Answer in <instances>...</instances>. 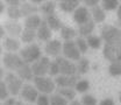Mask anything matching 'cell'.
I'll use <instances>...</instances> for the list:
<instances>
[{
	"instance_id": "obj_35",
	"label": "cell",
	"mask_w": 121,
	"mask_h": 105,
	"mask_svg": "<svg viewBox=\"0 0 121 105\" xmlns=\"http://www.w3.org/2000/svg\"><path fill=\"white\" fill-rule=\"evenodd\" d=\"M80 103L83 105H97L98 104L95 97H93L92 95H84Z\"/></svg>"
},
{
	"instance_id": "obj_9",
	"label": "cell",
	"mask_w": 121,
	"mask_h": 105,
	"mask_svg": "<svg viewBox=\"0 0 121 105\" xmlns=\"http://www.w3.org/2000/svg\"><path fill=\"white\" fill-rule=\"evenodd\" d=\"M20 95H21V98L23 100H26L27 103H30V104L35 103L37 100V98H39V91H37V89L35 87L30 85V84H23Z\"/></svg>"
},
{
	"instance_id": "obj_39",
	"label": "cell",
	"mask_w": 121,
	"mask_h": 105,
	"mask_svg": "<svg viewBox=\"0 0 121 105\" xmlns=\"http://www.w3.org/2000/svg\"><path fill=\"white\" fill-rule=\"evenodd\" d=\"M23 1H20V0H6L5 4H7L8 6H16V7H20L22 5Z\"/></svg>"
},
{
	"instance_id": "obj_21",
	"label": "cell",
	"mask_w": 121,
	"mask_h": 105,
	"mask_svg": "<svg viewBox=\"0 0 121 105\" xmlns=\"http://www.w3.org/2000/svg\"><path fill=\"white\" fill-rule=\"evenodd\" d=\"M91 15H92V18H93V21L94 22H104L106 19V13L105 11L100 7V6H95V7H93L92 8V11H91Z\"/></svg>"
},
{
	"instance_id": "obj_5",
	"label": "cell",
	"mask_w": 121,
	"mask_h": 105,
	"mask_svg": "<svg viewBox=\"0 0 121 105\" xmlns=\"http://www.w3.org/2000/svg\"><path fill=\"white\" fill-rule=\"evenodd\" d=\"M2 63H4L5 68H7L9 70H15V71H17L21 67H23L26 64L23 60L21 59V56L15 53H6L2 57Z\"/></svg>"
},
{
	"instance_id": "obj_32",
	"label": "cell",
	"mask_w": 121,
	"mask_h": 105,
	"mask_svg": "<svg viewBox=\"0 0 121 105\" xmlns=\"http://www.w3.org/2000/svg\"><path fill=\"white\" fill-rule=\"evenodd\" d=\"M108 73L111 76H120L121 75V62H113L108 67Z\"/></svg>"
},
{
	"instance_id": "obj_7",
	"label": "cell",
	"mask_w": 121,
	"mask_h": 105,
	"mask_svg": "<svg viewBox=\"0 0 121 105\" xmlns=\"http://www.w3.org/2000/svg\"><path fill=\"white\" fill-rule=\"evenodd\" d=\"M56 62L60 67V74L64 76H75L77 75V67L72 61L65 57H56Z\"/></svg>"
},
{
	"instance_id": "obj_6",
	"label": "cell",
	"mask_w": 121,
	"mask_h": 105,
	"mask_svg": "<svg viewBox=\"0 0 121 105\" xmlns=\"http://www.w3.org/2000/svg\"><path fill=\"white\" fill-rule=\"evenodd\" d=\"M50 63L51 61L49 60V57L42 56L40 60L34 62L31 64V70L35 77H43L47 74H49V68H50Z\"/></svg>"
},
{
	"instance_id": "obj_16",
	"label": "cell",
	"mask_w": 121,
	"mask_h": 105,
	"mask_svg": "<svg viewBox=\"0 0 121 105\" xmlns=\"http://www.w3.org/2000/svg\"><path fill=\"white\" fill-rule=\"evenodd\" d=\"M58 7L60 11L65 13H71V12H75L79 7V1L78 0H62L58 2Z\"/></svg>"
},
{
	"instance_id": "obj_11",
	"label": "cell",
	"mask_w": 121,
	"mask_h": 105,
	"mask_svg": "<svg viewBox=\"0 0 121 105\" xmlns=\"http://www.w3.org/2000/svg\"><path fill=\"white\" fill-rule=\"evenodd\" d=\"M79 77L78 75L75 76H64L58 75L55 78V84L58 85V88H75Z\"/></svg>"
},
{
	"instance_id": "obj_37",
	"label": "cell",
	"mask_w": 121,
	"mask_h": 105,
	"mask_svg": "<svg viewBox=\"0 0 121 105\" xmlns=\"http://www.w3.org/2000/svg\"><path fill=\"white\" fill-rule=\"evenodd\" d=\"M36 104L37 105H50V97L48 95L40 93L39 95V98L36 100Z\"/></svg>"
},
{
	"instance_id": "obj_26",
	"label": "cell",
	"mask_w": 121,
	"mask_h": 105,
	"mask_svg": "<svg viewBox=\"0 0 121 105\" xmlns=\"http://www.w3.org/2000/svg\"><path fill=\"white\" fill-rule=\"evenodd\" d=\"M7 16H8L12 21H16V20H19L20 18H22L20 7L8 6V7H7Z\"/></svg>"
},
{
	"instance_id": "obj_46",
	"label": "cell",
	"mask_w": 121,
	"mask_h": 105,
	"mask_svg": "<svg viewBox=\"0 0 121 105\" xmlns=\"http://www.w3.org/2000/svg\"><path fill=\"white\" fill-rule=\"evenodd\" d=\"M4 35H5V28L2 26H0V39H2Z\"/></svg>"
},
{
	"instance_id": "obj_17",
	"label": "cell",
	"mask_w": 121,
	"mask_h": 105,
	"mask_svg": "<svg viewBox=\"0 0 121 105\" xmlns=\"http://www.w3.org/2000/svg\"><path fill=\"white\" fill-rule=\"evenodd\" d=\"M16 75L19 76L22 81H34V74H33V70H31V67L29 64H25L23 67H21L17 71H16Z\"/></svg>"
},
{
	"instance_id": "obj_40",
	"label": "cell",
	"mask_w": 121,
	"mask_h": 105,
	"mask_svg": "<svg viewBox=\"0 0 121 105\" xmlns=\"http://www.w3.org/2000/svg\"><path fill=\"white\" fill-rule=\"evenodd\" d=\"M84 4H85V6L86 7H95V6H98V4H99V1L98 0H85L84 1Z\"/></svg>"
},
{
	"instance_id": "obj_18",
	"label": "cell",
	"mask_w": 121,
	"mask_h": 105,
	"mask_svg": "<svg viewBox=\"0 0 121 105\" xmlns=\"http://www.w3.org/2000/svg\"><path fill=\"white\" fill-rule=\"evenodd\" d=\"M44 21L47 22V25L49 26V28L51 30H60L62 27H63L60 18H58L56 14L44 16Z\"/></svg>"
},
{
	"instance_id": "obj_3",
	"label": "cell",
	"mask_w": 121,
	"mask_h": 105,
	"mask_svg": "<svg viewBox=\"0 0 121 105\" xmlns=\"http://www.w3.org/2000/svg\"><path fill=\"white\" fill-rule=\"evenodd\" d=\"M5 83H6L8 92L13 96L19 95L21 92L22 87H23V81L13 73H8L5 75Z\"/></svg>"
},
{
	"instance_id": "obj_49",
	"label": "cell",
	"mask_w": 121,
	"mask_h": 105,
	"mask_svg": "<svg viewBox=\"0 0 121 105\" xmlns=\"http://www.w3.org/2000/svg\"><path fill=\"white\" fill-rule=\"evenodd\" d=\"M15 105H27V104H23L22 102H16V104Z\"/></svg>"
},
{
	"instance_id": "obj_23",
	"label": "cell",
	"mask_w": 121,
	"mask_h": 105,
	"mask_svg": "<svg viewBox=\"0 0 121 105\" xmlns=\"http://www.w3.org/2000/svg\"><path fill=\"white\" fill-rule=\"evenodd\" d=\"M55 8H56V2L55 1H45L41 5V7L39 8V11H41L44 16L55 14Z\"/></svg>"
},
{
	"instance_id": "obj_47",
	"label": "cell",
	"mask_w": 121,
	"mask_h": 105,
	"mask_svg": "<svg viewBox=\"0 0 121 105\" xmlns=\"http://www.w3.org/2000/svg\"><path fill=\"white\" fill-rule=\"evenodd\" d=\"M5 76V71H4V69L1 68V65H0V78H2Z\"/></svg>"
},
{
	"instance_id": "obj_27",
	"label": "cell",
	"mask_w": 121,
	"mask_h": 105,
	"mask_svg": "<svg viewBox=\"0 0 121 105\" xmlns=\"http://www.w3.org/2000/svg\"><path fill=\"white\" fill-rule=\"evenodd\" d=\"M35 37H36V30L28 29V28H25L21 34V41H23L25 43L33 42Z\"/></svg>"
},
{
	"instance_id": "obj_44",
	"label": "cell",
	"mask_w": 121,
	"mask_h": 105,
	"mask_svg": "<svg viewBox=\"0 0 121 105\" xmlns=\"http://www.w3.org/2000/svg\"><path fill=\"white\" fill-rule=\"evenodd\" d=\"M5 12V2L0 0V14H2Z\"/></svg>"
},
{
	"instance_id": "obj_22",
	"label": "cell",
	"mask_w": 121,
	"mask_h": 105,
	"mask_svg": "<svg viewBox=\"0 0 121 105\" xmlns=\"http://www.w3.org/2000/svg\"><path fill=\"white\" fill-rule=\"evenodd\" d=\"M94 27H95V22H94L93 20H91L89 22H86V23L79 26L78 33H79L82 36H86V37H87V36L91 35V33L94 30Z\"/></svg>"
},
{
	"instance_id": "obj_2",
	"label": "cell",
	"mask_w": 121,
	"mask_h": 105,
	"mask_svg": "<svg viewBox=\"0 0 121 105\" xmlns=\"http://www.w3.org/2000/svg\"><path fill=\"white\" fill-rule=\"evenodd\" d=\"M20 56L25 63L29 64L40 60L42 57V51H41V48L36 43H31L20 50Z\"/></svg>"
},
{
	"instance_id": "obj_25",
	"label": "cell",
	"mask_w": 121,
	"mask_h": 105,
	"mask_svg": "<svg viewBox=\"0 0 121 105\" xmlns=\"http://www.w3.org/2000/svg\"><path fill=\"white\" fill-rule=\"evenodd\" d=\"M76 35H77V32L73 28H71V27L63 26L62 29H60V36L65 41H71L73 37H76Z\"/></svg>"
},
{
	"instance_id": "obj_41",
	"label": "cell",
	"mask_w": 121,
	"mask_h": 105,
	"mask_svg": "<svg viewBox=\"0 0 121 105\" xmlns=\"http://www.w3.org/2000/svg\"><path fill=\"white\" fill-rule=\"evenodd\" d=\"M99 105H115L114 104V100L112 99V98H105V99H103Z\"/></svg>"
},
{
	"instance_id": "obj_29",
	"label": "cell",
	"mask_w": 121,
	"mask_h": 105,
	"mask_svg": "<svg viewBox=\"0 0 121 105\" xmlns=\"http://www.w3.org/2000/svg\"><path fill=\"white\" fill-rule=\"evenodd\" d=\"M120 2L118 0H104L101 2V8L104 11H114L118 9Z\"/></svg>"
},
{
	"instance_id": "obj_43",
	"label": "cell",
	"mask_w": 121,
	"mask_h": 105,
	"mask_svg": "<svg viewBox=\"0 0 121 105\" xmlns=\"http://www.w3.org/2000/svg\"><path fill=\"white\" fill-rule=\"evenodd\" d=\"M15 104H16V100L14 98H8V99L5 100V103L2 105H15Z\"/></svg>"
},
{
	"instance_id": "obj_36",
	"label": "cell",
	"mask_w": 121,
	"mask_h": 105,
	"mask_svg": "<svg viewBox=\"0 0 121 105\" xmlns=\"http://www.w3.org/2000/svg\"><path fill=\"white\" fill-rule=\"evenodd\" d=\"M8 95H9V92L7 90L6 83L0 79V99H2V100L8 99Z\"/></svg>"
},
{
	"instance_id": "obj_8",
	"label": "cell",
	"mask_w": 121,
	"mask_h": 105,
	"mask_svg": "<svg viewBox=\"0 0 121 105\" xmlns=\"http://www.w3.org/2000/svg\"><path fill=\"white\" fill-rule=\"evenodd\" d=\"M63 55L65 59L70 61H79L80 60V51L76 45L75 41H65L63 43Z\"/></svg>"
},
{
	"instance_id": "obj_19",
	"label": "cell",
	"mask_w": 121,
	"mask_h": 105,
	"mask_svg": "<svg viewBox=\"0 0 121 105\" xmlns=\"http://www.w3.org/2000/svg\"><path fill=\"white\" fill-rule=\"evenodd\" d=\"M20 9H21V14L22 16H29V15L36 14V12L39 11L37 6L33 5L30 1H23L22 5L20 6Z\"/></svg>"
},
{
	"instance_id": "obj_1",
	"label": "cell",
	"mask_w": 121,
	"mask_h": 105,
	"mask_svg": "<svg viewBox=\"0 0 121 105\" xmlns=\"http://www.w3.org/2000/svg\"><path fill=\"white\" fill-rule=\"evenodd\" d=\"M103 54L104 57L111 63L121 62V29L118 28L112 36L105 40Z\"/></svg>"
},
{
	"instance_id": "obj_24",
	"label": "cell",
	"mask_w": 121,
	"mask_h": 105,
	"mask_svg": "<svg viewBox=\"0 0 121 105\" xmlns=\"http://www.w3.org/2000/svg\"><path fill=\"white\" fill-rule=\"evenodd\" d=\"M77 75H84L90 69V62L86 57H80V60L77 62Z\"/></svg>"
},
{
	"instance_id": "obj_30",
	"label": "cell",
	"mask_w": 121,
	"mask_h": 105,
	"mask_svg": "<svg viewBox=\"0 0 121 105\" xmlns=\"http://www.w3.org/2000/svg\"><path fill=\"white\" fill-rule=\"evenodd\" d=\"M89 47H91L92 49H99L101 47V37L97 36V35H90L86 39Z\"/></svg>"
},
{
	"instance_id": "obj_38",
	"label": "cell",
	"mask_w": 121,
	"mask_h": 105,
	"mask_svg": "<svg viewBox=\"0 0 121 105\" xmlns=\"http://www.w3.org/2000/svg\"><path fill=\"white\" fill-rule=\"evenodd\" d=\"M60 74V67H58V64H57V62L56 61H54V62H51L50 63V68H49V75L50 76H58Z\"/></svg>"
},
{
	"instance_id": "obj_45",
	"label": "cell",
	"mask_w": 121,
	"mask_h": 105,
	"mask_svg": "<svg viewBox=\"0 0 121 105\" xmlns=\"http://www.w3.org/2000/svg\"><path fill=\"white\" fill-rule=\"evenodd\" d=\"M30 2H31L33 5H35V6H36V5H40V4H41V5L43 4L42 0H30Z\"/></svg>"
},
{
	"instance_id": "obj_34",
	"label": "cell",
	"mask_w": 121,
	"mask_h": 105,
	"mask_svg": "<svg viewBox=\"0 0 121 105\" xmlns=\"http://www.w3.org/2000/svg\"><path fill=\"white\" fill-rule=\"evenodd\" d=\"M75 42H76V45H77V47H78V49H79V51H80V54H85V53L87 51L89 45H87V41H86L85 39L78 37Z\"/></svg>"
},
{
	"instance_id": "obj_20",
	"label": "cell",
	"mask_w": 121,
	"mask_h": 105,
	"mask_svg": "<svg viewBox=\"0 0 121 105\" xmlns=\"http://www.w3.org/2000/svg\"><path fill=\"white\" fill-rule=\"evenodd\" d=\"M4 48L7 50V53H15L16 50L20 49V41L13 37H6L4 41Z\"/></svg>"
},
{
	"instance_id": "obj_48",
	"label": "cell",
	"mask_w": 121,
	"mask_h": 105,
	"mask_svg": "<svg viewBox=\"0 0 121 105\" xmlns=\"http://www.w3.org/2000/svg\"><path fill=\"white\" fill-rule=\"evenodd\" d=\"M70 105H83L80 102H78V100H73V102H71Z\"/></svg>"
},
{
	"instance_id": "obj_4",
	"label": "cell",
	"mask_w": 121,
	"mask_h": 105,
	"mask_svg": "<svg viewBox=\"0 0 121 105\" xmlns=\"http://www.w3.org/2000/svg\"><path fill=\"white\" fill-rule=\"evenodd\" d=\"M34 87L37 89L39 92L43 95H49L55 90V81L50 77H34Z\"/></svg>"
},
{
	"instance_id": "obj_50",
	"label": "cell",
	"mask_w": 121,
	"mask_h": 105,
	"mask_svg": "<svg viewBox=\"0 0 121 105\" xmlns=\"http://www.w3.org/2000/svg\"><path fill=\"white\" fill-rule=\"evenodd\" d=\"M1 54H2V47L0 46V56H1Z\"/></svg>"
},
{
	"instance_id": "obj_33",
	"label": "cell",
	"mask_w": 121,
	"mask_h": 105,
	"mask_svg": "<svg viewBox=\"0 0 121 105\" xmlns=\"http://www.w3.org/2000/svg\"><path fill=\"white\" fill-rule=\"evenodd\" d=\"M50 105H69L68 104V99H65L64 97H62L58 93H55L50 97Z\"/></svg>"
},
{
	"instance_id": "obj_15",
	"label": "cell",
	"mask_w": 121,
	"mask_h": 105,
	"mask_svg": "<svg viewBox=\"0 0 121 105\" xmlns=\"http://www.w3.org/2000/svg\"><path fill=\"white\" fill-rule=\"evenodd\" d=\"M51 35H52L51 29L49 28V26L47 25V22L43 20V22H42L41 27L36 30V36H37V39H39V40H41V41L49 42V41H50V39H51Z\"/></svg>"
},
{
	"instance_id": "obj_10",
	"label": "cell",
	"mask_w": 121,
	"mask_h": 105,
	"mask_svg": "<svg viewBox=\"0 0 121 105\" xmlns=\"http://www.w3.org/2000/svg\"><path fill=\"white\" fill-rule=\"evenodd\" d=\"M91 12L87 9L86 6H79L73 12V20L78 26H82L86 22L91 21Z\"/></svg>"
},
{
	"instance_id": "obj_13",
	"label": "cell",
	"mask_w": 121,
	"mask_h": 105,
	"mask_svg": "<svg viewBox=\"0 0 121 105\" xmlns=\"http://www.w3.org/2000/svg\"><path fill=\"white\" fill-rule=\"evenodd\" d=\"M4 28L6 30V33H8V35H9V37H17V36H21V34H22V26L19 23V22H16V21H12V20H9V21H7L6 23H5V26H4Z\"/></svg>"
},
{
	"instance_id": "obj_52",
	"label": "cell",
	"mask_w": 121,
	"mask_h": 105,
	"mask_svg": "<svg viewBox=\"0 0 121 105\" xmlns=\"http://www.w3.org/2000/svg\"><path fill=\"white\" fill-rule=\"evenodd\" d=\"M0 105H2V104H0Z\"/></svg>"
},
{
	"instance_id": "obj_31",
	"label": "cell",
	"mask_w": 121,
	"mask_h": 105,
	"mask_svg": "<svg viewBox=\"0 0 121 105\" xmlns=\"http://www.w3.org/2000/svg\"><path fill=\"white\" fill-rule=\"evenodd\" d=\"M76 91L77 92H80V93H84L90 89V82L87 79H79L76 84Z\"/></svg>"
},
{
	"instance_id": "obj_12",
	"label": "cell",
	"mask_w": 121,
	"mask_h": 105,
	"mask_svg": "<svg viewBox=\"0 0 121 105\" xmlns=\"http://www.w3.org/2000/svg\"><path fill=\"white\" fill-rule=\"evenodd\" d=\"M44 51L49 56H56L58 57L60 51H63V45L60 43V40H51L47 42L44 47Z\"/></svg>"
},
{
	"instance_id": "obj_51",
	"label": "cell",
	"mask_w": 121,
	"mask_h": 105,
	"mask_svg": "<svg viewBox=\"0 0 121 105\" xmlns=\"http://www.w3.org/2000/svg\"><path fill=\"white\" fill-rule=\"evenodd\" d=\"M119 100L121 102V93H120V96H119Z\"/></svg>"
},
{
	"instance_id": "obj_42",
	"label": "cell",
	"mask_w": 121,
	"mask_h": 105,
	"mask_svg": "<svg viewBox=\"0 0 121 105\" xmlns=\"http://www.w3.org/2000/svg\"><path fill=\"white\" fill-rule=\"evenodd\" d=\"M117 15H118V22H119V26L121 27V2L117 9Z\"/></svg>"
},
{
	"instance_id": "obj_28",
	"label": "cell",
	"mask_w": 121,
	"mask_h": 105,
	"mask_svg": "<svg viewBox=\"0 0 121 105\" xmlns=\"http://www.w3.org/2000/svg\"><path fill=\"white\" fill-rule=\"evenodd\" d=\"M57 93L68 100L69 99L71 100L76 97V90L73 88H60V89H57Z\"/></svg>"
},
{
	"instance_id": "obj_14",
	"label": "cell",
	"mask_w": 121,
	"mask_h": 105,
	"mask_svg": "<svg viewBox=\"0 0 121 105\" xmlns=\"http://www.w3.org/2000/svg\"><path fill=\"white\" fill-rule=\"evenodd\" d=\"M43 22V19L37 14H33L29 15L26 18L25 20V28H28V29H33V30H37L41 25Z\"/></svg>"
}]
</instances>
